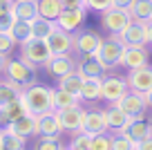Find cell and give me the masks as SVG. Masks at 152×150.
<instances>
[{
	"instance_id": "cell-16",
	"label": "cell",
	"mask_w": 152,
	"mask_h": 150,
	"mask_svg": "<svg viewBox=\"0 0 152 150\" xmlns=\"http://www.w3.org/2000/svg\"><path fill=\"white\" fill-rule=\"evenodd\" d=\"M107 130H110V126H107V119H105L103 110H99V108L87 110L85 112V123H83V132L96 137V135H105Z\"/></svg>"
},
{
	"instance_id": "cell-21",
	"label": "cell",
	"mask_w": 152,
	"mask_h": 150,
	"mask_svg": "<svg viewBox=\"0 0 152 150\" xmlns=\"http://www.w3.org/2000/svg\"><path fill=\"white\" fill-rule=\"evenodd\" d=\"M76 70L81 72L85 79H103L105 72H107L99 63V58H96V56H83L81 61H78V65H76Z\"/></svg>"
},
{
	"instance_id": "cell-3",
	"label": "cell",
	"mask_w": 152,
	"mask_h": 150,
	"mask_svg": "<svg viewBox=\"0 0 152 150\" xmlns=\"http://www.w3.org/2000/svg\"><path fill=\"white\" fill-rule=\"evenodd\" d=\"M5 79L14 81V83L23 85V88L34 85L36 83V65L23 61L20 56L18 58H9V61H7V67H5Z\"/></svg>"
},
{
	"instance_id": "cell-48",
	"label": "cell",
	"mask_w": 152,
	"mask_h": 150,
	"mask_svg": "<svg viewBox=\"0 0 152 150\" xmlns=\"http://www.w3.org/2000/svg\"><path fill=\"white\" fill-rule=\"evenodd\" d=\"M65 150H78V148H72V146H67V148Z\"/></svg>"
},
{
	"instance_id": "cell-44",
	"label": "cell",
	"mask_w": 152,
	"mask_h": 150,
	"mask_svg": "<svg viewBox=\"0 0 152 150\" xmlns=\"http://www.w3.org/2000/svg\"><path fill=\"white\" fill-rule=\"evenodd\" d=\"M148 45H152V20L148 23Z\"/></svg>"
},
{
	"instance_id": "cell-7",
	"label": "cell",
	"mask_w": 152,
	"mask_h": 150,
	"mask_svg": "<svg viewBox=\"0 0 152 150\" xmlns=\"http://www.w3.org/2000/svg\"><path fill=\"white\" fill-rule=\"evenodd\" d=\"M116 105H119V108L123 110L130 119H143V117H145V112L152 108L150 101H148V94L132 92V90H130V92L125 94V96L121 99Z\"/></svg>"
},
{
	"instance_id": "cell-25",
	"label": "cell",
	"mask_w": 152,
	"mask_h": 150,
	"mask_svg": "<svg viewBox=\"0 0 152 150\" xmlns=\"http://www.w3.org/2000/svg\"><path fill=\"white\" fill-rule=\"evenodd\" d=\"M83 83H85V76H83L78 70H74V72H69V74H65L63 79H58V85H56V88H61V90H67V92L76 94V96L81 99V90H83Z\"/></svg>"
},
{
	"instance_id": "cell-9",
	"label": "cell",
	"mask_w": 152,
	"mask_h": 150,
	"mask_svg": "<svg viewBox=\"0 0 152 150\" xmlns=\"http://www.w3.org/2000/svg\"><path fill=\"white\" fill-rule=\"evenodd\" d=\"M58 112V119H61V126H63V132H81L83 130V123H85V112L81 105H74V108H67V110H56Z\"/></svg>"
},
{
	"instance_id": "cell-29",
	"label": "cell",
	"mask_w": 152,
	"mask_h": 150,
	"mask_svg": "<svg viewBox=\"0 0 152 150\" xmlns=\"http://www.w3.org/2000/svg\"><path fill=\"white\" fill-rule=\"evenodd\" d=\"M31 29H34V38H40V40H47L52 36V32L56 29V20H49L38 16L36 20H31Z\"/></svg>"
},
{
	"instance_id": "cell-42",
	"label": "cell",
	"mask_w": 152,
	"mask_h": 150,
	"mask_svg": "<svg viewBox=\"0 0 152 150\" xmlns=\"http://www.w3.org/2000/svg\"><path fill=\"white\" fill-rule=\"evenodd\" d=\"M134 5V0H114V7H119V9H128Z\"/></svg>"
},
{
	"instance_id": "cell-10",
	"label": "cell",
	"mask_w": 152,
	"mask_h": 150,
	"mask_svg": "<svg viewBox=\"0 0 152 150\" xmlns=\"http://www.w3.org/2000/svg\"><path fill=\"white\" fill-rule=\"evenodd\" d=\"M47 45L52 49V56H63V54L74 52V34L65 32L56 25V29L52 32V36L47 38Z\"/></svg>"
},
{
	"instance_id": "cell-1",
	"label": "cell",
	"mask_w": 152,
	"mask_h": 150,
	"mask_svg": "<svg viewBox=\"0 0 152 150\" xmlns=\"http://www.w3.org/2000/svg\"><path fill=\"white\" fill-rule=\"evenodd\" d=\"M54 92H56V88H47V85H40V83L27 85L23 90V103L27 108V112L40 117V114H47L52 110H56Z\"/></svg>"
},
{
	"instance_id": "cell-8",
	"label": "cell",
	"mask_w": 152,
	"mask_h": 150,
	"mask_svg": "<svg viewBox=\"0 0 152 150\" xmlns=\"http://www.w3.org/2000/svg\"><path fill=\"white\" fill-rule=\"evenodd\" d=\"M128 92H130V85L125 76H103V96H101V101L119 103Z\"/></svg>"
},
{
	"instance_id": "cell-11",
	"label": "cell",
	"mask_w": 152,
	"mask_h": 150,
	"mask_svg": "<svg viewBox=\"0 0 152 150\" xmlns=\"http://www.w3.org/2000/svg\"><path fill=\"white\" fill-rule=\"evenodd\" d=\"M125 79H128V85L132 92H141V94L152 92V67L143 65L137 70H128Z\"/></svg>"
},
{
	"instance_id": "cell-12",
	"label": "cell",
	"mask_w": 152,
	"mask_h": 150,
	"mask_svg": "<svg viewBox=\"0 0 152 150\" xmlns=\"http://www.w3.org/2000/svg\"><path fill=\"white\" fill-rule=\"evenodd\" d=\"M148 61H150V49H148V45H130V47H125V52H123L121 67H125V70H137V67L148 65Z\"/></svg>"
},
{
	"instance_id": "cell-22",
	"label": "cell",
	"mask_w": 152,
	"mask_h": 150,
	"mask_svg": "<svg viewBox=\"0 0 152 150\" xmlns=\"http://www.w3.org/2000/svg\"><path fill=\"white\" fill-rule=\"evenodd\" d=\"M23 85L14 83V81L9 79H0V108L2 105H9L14 103V101H18L20 96H23Z\"/></svg>"
},
{
	"instance_id": "cell-20",
	"label": "cell",
	"mask_w": 152,
	"mask_h": 150,
	"mask_svg": "<svg viewBox=\"0 0 152 150\" xmlns=\"http://www.w3.org/2000/svg\"><path fill=\"white\" fill-rule=\"evenodd\" d=\"M11 11L18 20H36L38 16V0H14L11 2Z\"/></svg>"
},
{
	"instance_id": "cell-18",
	"label": "cell",
	"mask_w": 152,
	"mask_h": 150,
	"mask_svg": "<svg viewBox=\"0 0 152 150\" xmlns=\"http://www.w3.org/2000/svg\"><path fill=\"white\" fill-rule=\"evenodd\" d=\"M61 132H63V126L56 110L38 117V137H61Z\"/></svg>"
},
{
	"instance_id": "cell-41",
	"label": "cell",
	"mask_w": 152,
	"mask_h": 150,
	"mask_svg": "<svg viewBox=\"0 0 152 150\" xmlns=\"http://www.w3.org/2000/svg\"><path fill=\"white\" fill-rule=\"evenodd\" d=\"M137 150H152V137H148V139L137 141Z\"/></svg>"
},
{
	"instance_id": "cell-43",
	"label": "cell",
	"mask_w": 152,
	"mask_h": 150,
	"mask_svg": "<svg viewBox=\"0 0 152 150\" xmlns=\"http://www.w3.org/2000/svg\"><path fill=\"white\" fill-rule=\"evenodd\" d=\"M7 61H9V56H7V54H2V52H0V74H5Z\"/></svg>"
},
{
	"instance_id": "cell-6",
	"label": "cell",
	"mask_w": 152,
	"mask_h": 150,
	"mask_svg": "<svg viewBox=\"0 0 152 150\" xmlns=\"http://www.w3.org/2000/svg\"><path fill=\"white\" fill-rule=\"evenodd\" d=\"M105 36H101L96 29H78L74 32V52L78 56H96L101 43Z\"/></svg>"
},
{
	"instance_id": "cell-36",
	"label": "cell",
	"mask_w": 152,
	"mask_h": 150,
	"mask_svg": "<svg viewBox=\"0 0 152 150\" xmlns=\"http://www.w3.org/2000/svg\"><path fill=\"white\" fill-rule=\"evenodd\" d=\"M16 23V16L11 11V7H0V32H11Z\"/></svg>"
},
{
	"instance_id": "cell-14",
	"label": "cell",
	"mask_w": 152,
	"mask_h": 150,
	"mask_svg": "<svg viewBox=\"0 0 152 150\" xmlns=\"http://www.w3.org/2000/svg\"><path fill=\"white\" fill-rule=\"evenodd\" d=\"M76 65H78V61H74L72 58V54H63V56H52L47 61V65H45V70H47V74L52 76V79H63L65 74H69V72L76 70Z\"/></svg>"
},
{
	"instance_id": "cell-2",
	"label": "cell",
	"mask_w": 152,
	"mask_h": 150,
	"mask_svg": "<svg viewBox=\"0 0 152 150\" xmlns=\"http://www.w3.org/2000/svg\"><path fill=\"white\" fill-rule=\"evenodd\" d=\"M123 52H125V45L121 43V38L107 34V36L103 38V43H101L99 52H96V58H99V63L105 70H114V67L121 65Z\"/></svg>"
},
{
	"instance_id": "cell-40",
	"label": "cell",
	"mask_w": 152,
	"mask_h": 150,
	"mask_svg": "<svg viewBox=\"0 0 152 150\" xmlns=\"http://www.w3.org/2000/svg\"><path fill=\"white\" fill-rule=\"evenodd\" d=\"M61 2H63L65 9H81V7H85V0H61Z\"/></svg>"
},
{
	"instance_id": "cell-35",
	"label": "cell",
	"mask_w": 152,
	"mask_h": 150,
	"mask_svg": "<svg viewBox=\"0 0 152 150\" xmlns=\"http://www.w3.org/2000/svg\"><path fill=\"white\" fill-rule=\"evenodd\" d=\"M72 148H78V150H90L92 146V135H87V132H74L72 135V141H69Z\"/></svg>"
},
{
	"instance_id": "cell-27",
	"label": "cell",
	"mask_w": 152,
	"mask_h": 150,
	"mask_svg": "<svg viewBox=\"0 0 152 150\" xmlns=\"http://www.w3.org/2000/svg\"><path fill=\"white\" fill-rule=\"evenodd\" d=\"M11 36H14V40L18 43V47L20 45H25L27 40H31L34 38V29H31V23L29 20H18L16 18V23H14V27H11Z\"/></svg>"
},
{
	"instance_id": "cell-31",
	"label": "cell",
	"mask_w": 152,
	"mask_h": 150,
	"mask_svg": "<svg viewBox=\"0 0 152 150\" xmlns=\"http://www.w3.org/2000/svg\"><path fill=\"white\" fill-rule=\"evenodd\" d=\"M54 103H56V110H67V108H74V105H81V99L76 94L67 92V90L56 88L54 92Z\"/></svg>"
},
{
	"instance_id": "cell-17",
	"label": "cell",
	"mask_w": 152,
	"mask_h": 150,
	"mask_svg": "<svg viewBox=\"0 0 152 150\" xmlns=\"http://www.w3.org/2000/svg\"><path fill=\"white\" fill-rule=\"evenodd\" d=\"M85 16H87V9L85 7H81V9H65L61 16H58L56 25L61 29H65V32H78V29L83 27V23H85Z\"/></svg>"
},
{
	"instance_id": "cell-37",
	"label": "cell",
	"mask_w": 152,
	"mask_h": 150,
	"mask_svg": "<svg viewBox=\"0 0 152 150\" xmlns=\"http://www.w3.org/2000/svg\"><path fill=\"white\" fill-rule=\"evenodd\" d=\"M112 139H114V135H96V137H92V146H90V150H112Z\"/></svg>"
},
{
	"instance_id": "cell-13",
	"label": "cell",
	"mask_w": 152,
	"mask_h": 150,
	"mask_svg": "<svg viewBox=\"0 0 152 150\" xmlns=\"http://www.w3.org/2000/svg\"><path fill=\"white\" fill-rule=\"evenodd\" d=\"M5 130L14 132V135L23 137V139H29V137H38V117L36 114H23L16 121H11Z\"/></svg>"
},
{
	"instance_id": "cell-34",
	"label": "cell",
	"mask_w": 152,
	"mask_h": 150,
	"mask_svg": "<svg viewBox=\"0 0 152 150\" xmlns=\"http://www.w3.org/2000/svg\"><path fill=\"white\" fill-rule=\"evenodd\" d=\"M112 150H137V141L130 139L125 132H116L112 139Z\"/></svg>"
},
{
	"instance_id": "cell-28",
	"label": "cell",
	"mask_w": 152,
	"mask_h": 150,
	"mask_svg": "<svg viewBox=\"0 0 152 150\" xmlns=\"http://www.w3.org/2000/svg\"><path fill=\"white\" fill-rule=\"evenodd\" d=\"M65 11L61 0H38V14L43 18H49V20H58V16Z\"/></svg>"
},
{
	"instance_id": "cell-24",
	"label": "cell",
	"mask_w": 152,
	"mask_h": 150,
	"mask_svg": "<svg viewBox=\"0 0 152 150\" xmlns=\"http://www.w3.org/2000/svg\"><path fill=\"white\" fill-rule=\"evenodd\" d=\"M23 114H27V108H25L23 96H20L18 101H14V103L0 108V128H7L11 121H16V119L23 117Z\"/></svg>"
},
{
	"instance_id": "cell-4",
	"label": "cell",
	"mask_w": 152,
	"mask_h": 150,
	"mask_svg": "<svg viewBox=\"0 0 152 150\" xmlns=\"http://www.w3.org/2000/svg\"><path fill=\"white\" fill-rule=\"evenodd\" d=\"M20 58L27 63H31V65L36 67H45L47 65V61L52 58V49H49L47 40H40V38H31V40H27L25 45H20Z\"/></svg>"
},
{
	"instance_id": "cell-47",
	"label": "cell",
	"mask_w": 152,
	"mask_h": 150,
	"mask_svg": "<svg viewBox=\"0 0 152 150\" xmlns=\"http://www.w3.org/2000/svg\"><path fill=\"white\" fill-rule=\"evenodd\" d=\"M0 148H2V128H0Z\"/></svg>"
},
{
	"instance_id": "cell-15",
	"label": "cell",
	"mask_w": 152,
	"mask_h": 150,
	"mask_svg": "<svg viewBox=\"0 0 152 150\" xmlns=\"http://www.w3.org/2000/svg\"><path fill=\"white\" fill-rule=\"evenodd\" d=\"M121 43L125 47L130 45H148V23H141V20H132L128 25L123 34H119Z\"/></svg>"
},
{
	"instance_id": "cell-5",
	"label": "cell",
	"mask_w": 152,
	"mask_h": 150,
	"mask_svg": "<svg viewBox=\"0 0 152 150\" xmlns=\"http://www.w3.org/2000/svg\"><path fill=\"white\" fill-rule=\"evenodd\" d=\"M132 23V14L128 9H119V7H110V9L101 11V27L112 36H119L128 29Z\"/></svg>"
},
{
	"instance_id": "cell-33",
	"label": "cell",
	"mask_w": 152,
	"mask_h": 150,
	"mask_svg": "<svg viewBox=\"0 0 152 150\" xmlns=\"http://www.w3.org/2000/svg\"><path fill=\"white\" fill-rule=\"evenodd\" d=\"M25 141L27 139H23V137H18V135L2 128V148L5 150H25Z\"/></svg>"
},
{
	"instance_id": "cell-39",
	"label": "cell",
	"mask_w": 152,
	"mask_h": 150,
	"mask_svg": "<svg viewBox=\"0 0 152 150\" xmlns=\"http://www.w3.org/2000/svg\"><path fill=\"white\" fill-rule=\"evenodd\" d=\"M85 7L92 11H105L110 7H114V0H85Z\"/></svg>"
},
{
	"instance_id": "cell-23",
	"label": "cell",
	"mask_w": 152,
	"mask_h": 150,
	"mask_svg": "<svg viewBox=\"0 0 152 150\" xmlns=\"http://www.w3.org/2000/svg\"><path fill=\"white\" fill-rule=\"evenodd\" d=\"M123 132L130 137V139H134V141L148 139V137H152V121H145V117L143 119H132V121L125 126Z\"/></svg>"
},
{
	"instance_id": "cell-19",
	"label": "cell",
	"mask_w": 152,
	"mask_h": 150,
	"mask_svg": "<svg viewBox=\"0 0 152 150\" xmlns=\"http://www.w3.org/2000/svg\"><path fill=\"white\" fill-rule=\"evenodd\" d=\"M103 112H105V119H107L110 130H114V132H123V130H125V126L132 121V119H130V117H128V114H125L116 103H110L107 108L103 110Z\"/></svg>"
},
{
	"instance_id": "cell-30",
	"label": "cell",
	"mask_w": 152,
	"mask_h": 150,
	"mask_svg": "<svg viewBox=\"0 0 152 150\" xmlns=\"http://www.w3.org/2000/svg\"><path fill=\"white\" fill-rule=\"evenodd\" d=\"M132 20H141V23H150L152 20V0H134V5L130 7Z\"/></svg>"
},
{
	"instance_id": "cell-45",
	"label": "cell",
	"mask_w": 152,
	"mask_h": 150,
	"mask_svg": "<svg viewBox=\"0 0 152 150\" xmlns=\"http://www.w3.org/2000/svg\"><path fill=\"white\" fill-rule=\"evenodd\" d=\"M11 2L14 0H0V7H11Z\"/></svg>"
},
{
	"instance_id": "cell-32",
	"label": "cell",
	"mask_w": 152,
	"mask_h": 150,
	"mask_svg": "<svg viewBox=\"0 0 152 150\" xmlns=\"http://www.w3.org/2000/svg\"><path fill=\"white\" fill-rule=\"evenodd\" d=\"M67 146L61 141V137H38L34 143V150H65Z\"/></svg>"
},
{
	"instance_id": "cell-26",
	"label": "cell",
	"mask_w": 152,
	"mask_h": 150,
	"mask_svg": "<svg viewBox=\"0 0 152 150\" xmlns=\"http://www.w3.org/2000/svg\"><path fill=\"white\" fill-rule=\"evenodd\" d=\"M101 96H103V79H85L81 101H101Z\"/></svg>"
},
{
	"instance_id": "cell-46",
	"label": "cell",
	"mask_w": 152,
	"mask_h": 150,
	"mask_svg": "<svg viewBox=\"0 0 152 150\" xmlns=\"http://www.w3.org/2000/svg\"><path fill=\"white\" fill-rule=\"evenodd\" d=\"M148 101H150V105H152V92H148Z\"/></svg>"
},
{
	"instance_id": "cell-38",
	"label": "cell",
	"mask_w": 152,
	"mask_h": 150,
	"mask_svg": "<svg viewBox=\"0 0 152 150\" xmlns=\"http://www.w3.org/2000/svg\"><path fill=\"white\" fill-rule=\"evenodd\" d=\"M16 47H18V43L14 40V36L9 32H0V52L11 56V52H14Z\"/></svg>"
}]
</instances>
